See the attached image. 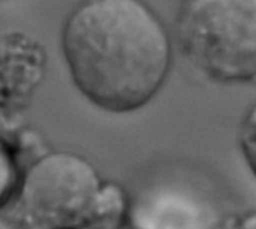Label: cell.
<instances>
[{
	"label": "cell",
	"instance_id": "6da1fadb",
	"mask_svg": "<svg viewBox=\"0 0 256 229\" xmlns=\"http://www.w3.org/2000/svg\"><path fill=\"white\" fill-rule=\"evenodd\" d=\"M76 88L114 114L134 112L164 88L172 69V36L146 0H81L62 32Z\"/></svg>",
	"mask_w": 256,
	"mask_h": 229
},
{
	"label": "cell",
	"instance_id": "7a4b0ae2",
	"mask_svg": "<svg viewBox=\"0 0 256 229\" xmlns=\"http://www.w3.org/2000/svg\"><path fill=\"white\" fill-rule=\"evenodd\" d=\"M130 198L90 160L51 152L28 166L10 202L18 229H111L126 225Z\"/></svg>",
	"mask_w": 256,
	"mask_h": 229
},
{
	"label": "cell",
	"instance_id": "3957f363",
	"mask_svg": "<svg viewBox=\"0 0 256 229\" xmlns=\"http://www.w3.org/2000/svg\"><path fill=\"white\" fill-rule=\"evenodd\" d=\"M174 34L206 80L256 86V0H182Z\"/></svg>",
	"mask_w": 256,
	"mask_h": 229
},
{
	"label": "cell",
	"instance_id": "277c9868",
	"mask_svg": "<svg viewBox=\"0 0 256 229\" xmlns=\"http://www.w3.org/2000/svg\"><path fill=\"white\" fill-rule=\"evenodd\" d=\"M232 216L208 196L182 186H154L130 198L129 229H228Z\"/></svg>",
	"mask_w": 256,
	"mask_h": 229
},
{
	"label": "cell",
	"instance_id": "5b68a950",
	"mask_svg": "<svg viewBox=\"0 0 256 229\" xmlns=\"http://www.w3.org/2000/svg\"><path fill=\"white\" fill-rule=\"evenodd\" d=\"M22 174L12 146L0 136V210L6 208L14 201Z\"/></svg>",
	"mask_w": 256,
	"mask_h": 229
},
{
	"label": "cell",
	"instance_id": "8992f818",
	"mask_svg": "<svg viewBox=\"0 0 256 229\" xmlns=\"http://www.w3.org/2000/svg\"><path fill=\"white\" fill-rule=\"evenodd\" d=\"M237 141L246 166L256 178V100L242 117Z\"/></svg>",
	"mask_w": 256,
	"mask_h": 229
},
{
	"label": "cell",
	"instance_id": "52a82bcc",
	"mask_svg": "<svg viewBox=\"0 0 256 229\" xmlns=\"http://www.w3.org/2000/svg\"><path fill=\"white\" fill-rule=\"evenodd\" d=\"M228 229H256V210H250L240 216H232Z\"/></svg>",
	"mask_w": 256,
	"mask_h": 229
},
{
	"label": "cell",
	"instance_id": "ba28073f",
	"mask_svg": "<svg viewBox=\"0 0 256 229\" xmlns=\"http://www.w3.org/2000/svg\"><path fill=\"white\" fill-rule=\"evenodd\" d=\"M111 229H129V228H128V224H126V225H123V226H120V228H111Z\"/></svg>",
	"mask_w": 256,
	"mask_h": 229
}]
</instances>
